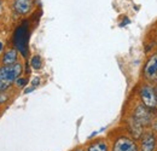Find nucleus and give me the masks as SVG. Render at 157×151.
<instances>
[{
  "label": "nucleus",
  "instance_id": "nucleus-10",
  "mask_svg": "<svg viewBox=\"0 0 157 151\" xmlns=\"http://www.w3.org/2000/svg\"><path fill=\"white\" fill-rule=\"evenodd\" d=\"M87 151H109V148H108V144L106 141L104 140H97L94 143H92Z\"/></svg>",
  "mask_w": 157,
  "mask_h": 151
},
{
  "label": "nucleus",
  "instance_id": "nucleus-7",
  "mask_svg": "<svg viewBox=\"0 0 157 151\" xmlns=\"http://www.w3.org/2000/svg\"><path fill=\"white\" fill-rule=\"evenodd\" d=\"M156 146V137L154 133L146 132L141 137L140 143V151H154Z\"/></svg>",
  "mask_w": 157,
  "mask_h": 151
},
{
  "label": "nucleus",
  "instance_id": "nucleus-14",
  "mask_svg": "<svg viewBox=\"0 0 157 151\" xmlns=\"http://www.w3.org/2000/svg\"><path fill=\"white\" fill-rule=\"evenodd\" d=\"M127 23H129V19L126 17V18H124V21H123V22H122L120 25H121V27H124V24H127Z\"/></svg>",
  "mask_w": 157,
  "mask_h": 151
},
{
  "label": "nucleus",
  "instance_id": "nucleus-16",
  "mask_svg": "<svg viewBox=\"0 0 157 151\" xmlns=\"http://www.w3.org/2000/svg\"><path fill=\"white\" fill-rule=\"evenodd\" d=\"M155 91H156V95H157V86H156V90H155Z\"/></svg>",
  "mask_w": 157,
  "mask_h": 151
},
{
  "label": "nucleus",
  "instance_id": "nucleus-6",
  "mask_svg": "<svg viewBox=\"0 0 157 151\" xmlns=\"http://www.w3.org/2000/svg\"><path fill=\"white\" fill-rule=\"evenodd\" d=\"M34 7V0H15L13 10L18 15H28Z\"/></svg>",
  "mask_w": 157,
  "mask_h": 151
},
{
  "label": "nucleus",
  "instance_id": "nucleus-9",
  "mask_svg": "<svg viewBox=\"0 0 157 151\" xmlns=\"http://www.w3.org/2000/svg\"><path fill=\"white\" fill-rule=\"evenodd\" d=\"M16 60H17V50H15V48L9 50V51L4 55V58H2L4 65L13 64V63H16Z\"/></svg>",
  "mask_w": 157,
  "mask_h": 151
},
{
  "label": "nucleus",
  "instance_id": "nucleus-5",
  "mask_svg": "<svg viewBox=\"0 0 157 151\" xmlns=\"http://www.w3.org/2000/svg\"><path fill=\"white\" fill-rule=\"evenodd\" d=\"M113 151H138L136 141L128 137H121L114 144Z\"/></svg>",
  "mask_w": 157,
  "mask_h": 151
},
{
  "label": "nucleus",
  "instance_id": "nucleus-8",
  "mask_svg": "<svg viewBox=\"0 0 157 151\" xmlns=\"http://www.w3.org/2000/svg\"><path fill=\"white\" fill-rule=\"evenodd\" d=\"M136 121H137L139 125L144 126V125H147L150 122V113L149 110L146 109V106L144 105H138L136 108V111H134V117H133Z\"/></svg>",
  "mask_w": 157,
  "mask_h": 151
},
{
  "label": "nucleus",
  "instance_id": "nucleus-3",
  "mask_svg": "<svg viewBox=\"0 0 157 151\" xmlns=\"http://www.w3.org/2000/svg\"><path fill=\"white\" fill-rule=\"evenodd\" d=\"M139 95H140V99H141V103L144 106L150 108V109H155L157 106L156 91L152 86H150V85L141 86V88L139 91Z\"/></svg>",
  "mask_w": 157,
  "mask_h": 151
},
{
  "label": "nucleus",
  "instance_id": "nucleus-18",
  "mask_svg": "<svg viewBox=\"0 0 157 151\" xmlns=\"http://www.w3.org/2000/svg\"><path fill=\"white\" fill-rule=\"evenodd\" d=\"M0 9H1V2H0Z\"/></svg>",
  "mask_w": 157,
  "mask_h": 151
},
{
  "label": "nucleus",
  "instance_id": "nucleus-15",
  "mask_svg": "<svg viewBox=\"0 0 157 151\" xmlns=\"http://www.w3.org/2000/svg\"><path fill=\"white\" fill-rule=\"evenodd\" d=\"M1 50H2V44H1V41H0V52H1Z\"/></svg>",
  "mask_w": 157,
  "mask_h": 151
},
{
  "label": "nucleus",
  "instance_id": "nucleus-13",
  "mask_svg": "<svg viewBox=\"0 0 157 151\" xmlns=\"http://www.w3.org/2000/svg\"><path fill=\"white\" fill-rule=\"evenodd\" d=\"M39 77H35V79H33V81H32V82H33V87H34V86H36V85H38V83H39Z\"/></svg>",
  "mask_w": 157,
  "mask_h": 151
},
{
  "label": "nucleus",
  "instance_id": "nucleus-4",
  "mask_svg": "<svg viewBox=\"0 0 157 151\" xmlns=\"http://www.w3.org/2000/svg\"><path fill=\"white\" fill-rule=\"evenodd\" d=\"M144 76L149 81H157V53L151 55L147 59L144 68Z\"/></svg>",
  "mask_w": 157,
  "mask_h": 151
},
{
  "label": "nucleus",
  "instance_id": "nucleus-17",
  "mask_svg": "<svg viewBox=\"0 0 157 151\" xmlns=\"http://www.w3.org/2000/svg\"><path fill=\"white\" fill-rule=\"evenodd\" d=\"M75 151H83V150H75Z\"/></svg>",
  "mask_w": 157,
  "mask_h": 151
},
{
  "label": "nucleus",
  "instance_id": "nucleus-12",
  "mask_svg": "<svg viewBox=\"0 0 157 151\" xmlns=\"http://www.w3.org/2000/svg\"><path fill=\"white\" fill-rule=\"evenodd\" d=\"M16 85H17L18 87H23V86L27 85V80H25V79H17V80H16Z\"/></svg>",
  "mask_w": 157,
  "mask_h": 151
},
{
  "label": "nucleus",
  "instance_id": "nucleus-1",
  "mask_svg": "<svg viewBox=\"0 0 157 151\" xmlns=\"http://www.w3.org/2000/svg\"><path fill=\"white\" fill-rule=\"evenodd\" d=\"M22 73V65L20 63H13L9 65H4L0 68V91L7 90Z\"/></svg>",
  "mask_w": 157,
  "mask_h": 151
},
{
  "label": "nucleus",
  "instance_id": "nucleus-11",
  "mask_svg": "<svg viewBox=\"0 0 157 151\" xmlns=\"http://www.w3.org/2000/svg\"><path fill=\"white\" fill-rule=\"evenodd\" d=\"M41 64H42L41 57L40 56L32 57V59H30V65H32L33 69H40V68H41Z\"/></svg>",
  "mask_w": 157,
  "mask_h": 151
},
{
  "label": "nucleus",
  "instance_id": "nucleus-2",
  "mask_svg": "<svg viewBox=\"0 0 157 151\" xmlns=\"http://www.w3.org/2000/svg\"><path fill=\"white\" fill-rule=\"evenodd\" d=\"M28 39H29L28 24L23 23L13 33V44L16 45V48L24 57L28 55Z\"/></svg>",
  "mask_w": 157,
  "mask_h": 151
}]
</instances>
